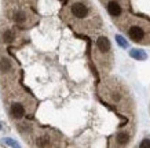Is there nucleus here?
<instances>
[{"mask_svg":"<svg viewBox=\"0 0 150 148\" xmlns=\"http://www.w3.org/2000/svg\"><path fill=\"white\" fill-rule=\"evenodd\" d=\"M72 14L76 18L83 19L88 15V8H87V6L83 4V3H74V4L72 6Z\"/></svg>","mask_w":150,"mask_h":148,"instance_id":"1","label":"nucleus"},{"mask_svg":"<svg viewBox=\"0 0 150 148\" xmlns=\"http://www.w3.org/2000/svg\"><path fill=\"white\" fill-rule=\"evenodd\" d=\"M128 34H129V37H131L134 41H141L142 39H143V36H145V33H143V30H142V27H139V26L129 27Z\"/></svg>","mask_w":150,"mask_h":148,"instance_id":"2","label":"nucleus"},{"mask_svg":"<svg viewBox=\"0 0 150 148\" xmlns=\"http://www.w3.org/2000/svg\"><path fill=\"white\" fill-rule=\"evenodd\" d=\"M11 115L15 119H21L25 115V107L21 103H14L11 106Z\"/></svg>","mask_w":150,"mask_h":148,"instance_id":"3","label":"nucleus"},{"mask_svg":"<svg viewBox=\"0 0 150 148\" xmlns=\"http://www.w3.org/2000/svg\"><path fill=\"white\" fill-rule=\"evenodd\" d=\"M96 47L99 49L100 52H108L110 51V41L108 37H99L98 40H96Z\"/></svg>","mask_w":150,"mask_h":148,"instance_id":"4","label":"nucleus"},{"mask_svg":"<svg viewBox=\"0 0 150 148\" xmlns=\"http://www.w3.org/2000/svg\"><path fill=\"white\" fill-rule=\"evenodd\" d=\"M108 11H109V14L112 17H118L121 14V7H120V4L117 1H110L108 4Z\"/></svg>","mask_w":150,"mask_h":148,"instance_id":"5","label":"nucleus"},{"mask_svg":"<svg viewBox=\"0 0 150 148\" xmlns=\"http://www.w3.org/2000/svg\"><path fill=\"white\" fill-rule=\"evenodd\" d=\"M8 72H11V62L7 58H1L0 59V73L6 74Z\"/></svg>","mask_w":150,"mask_h":148,"instance_id":"6","label":"nucleus"},{"mask_svg":"<svg viewBox=\"0 0 150 148\" xmlns=\"http://www.w3.org/2000/svg\"><path fill=\"white\" fill-rule=\"evenodd\" d=\"M131 56L134 59H138V60H145L146 59V54L142 51V49H132Z\"/></svg>","mask_w":150,"mask_h":148,"instance_id":"7","label":"nucleus"},{"mask_svg":"<svg viewBox=\"0 0 150 148\" xmlns=\"http://www.w3.org/2000/svg\"><path fill=\"white\" fill-rule=\"evenodd\" d=\"M13 18H14V21H15L17 23H23L25 21H26V15H25L23 11H15Z\"/></svg>","mask_w":150,"mask_h":148,"instance_id":"8","label":"nucleus"},{"mask_svg":"<svg viewBox=\"0 0 150 148\" xmlns=\"http://www.w3.org/2000/svg\"><path fill=\"white\" fill-rule=\"evenodd\" d=\"M36 144L39 148H46L48 144H50V139L47 137V136H41L39 139L36 140Z\"/></svg>","mask_w":150,"mask_h":148,"instance_id":"9","label":"nucleus"},{"mask_svg":"<svg viewBox=\"0 0 150 148\" xmlns=\"http://www.w3.org/2000/svg\"><path fill=\"white\" fill-rule=\"evenodd\" d=\"M14 33L13 30H6L4 33H3V41L4 43H13L14 41Z\"/></svg>","mask_w":150,"mask_h":148,"instance_id":"10","label":"nucleus"},{"mask_svg":"<svg viewBox=\"0 0 150 148\" xmlns=\"http://www.w3.org/2000/svg\"><path fill=\"white\" fill-rule=\"evenodd\" d=\"M116 139H117L118 144H127L128 143V135L127 133H123V132H121V133H118Z\"/></svg>","mask_w":150,"mask_h":148,"instance_id":"11","label":"nucleus"},{"mask_svg":"<svg viewBox=\"0 0 150 148\" xmlns=\"http://www.w3.org/2000/svg\"><path fill=\"white\" fill-rule=\"evenodd\" d=\"M116 40H117V43H118V45H120V47H123V48H127V41L124 40V37H121V36H116Z\"/></svg>","mask_w":150,"mask_h":148,"instance_id":"12","label":"nucleus"},{"mask_svg":"<svg viewBox=\"0 0 150 148\" xmlns=\"http://www.w3.org/2000/svg\"><path fill=\"white\" fill-rule=\"evenodd\" d=\"M139 148H150V140H149V139H145V140H143V141L141 143Z\"/></svg>","mask_w":150,"mask_h":148,"instance_id":"13","label":"nucleus"},{"mask_svg":"<svg viewBox=\"0 0 150 148\" xmlns=\"http://www.w3.org/2000/svg\"><path fill=\"white\" fill-rule=\"evenodd\" d=\"M112 97H113V100L118 102V100H120V95H118V93H113V95H112Z\"/></svg>","mask_w":150,"mask_h":148,"instance_id":"14","label":"nucleus"}]
</instances>
